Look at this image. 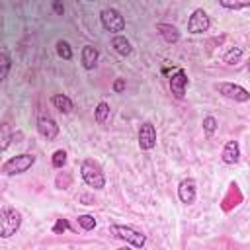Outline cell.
<instances>
[{"mask_svg":"<svg viewBox=\"0 0 250 250\" xmlns=\"http://www.w3.org/2000/svg\"><path fill=\"white\" fill-rule=\"evenodd\" d=\"M100 20H102V25L104 29L111 31V33H117V31H123L125 29V18L115 10V8H105L100 12Z\"/></svg>","mask_w":250,"mask_h":250,"instance_id":"5b68a950","label":"cell"},{"mask_svg":"<svg viewBox=\"0 0 250 250\" xmlns=\"http://www.w3.org/2000/svg\"><path fill=\"white\" fill-rule=\"evenodd\" d=\"M195 195H197V184L193 178H184L178 186V197L182 203L186 205H191L195 201Z\"/></svg>","mask_w":250,"mask_h":250,"instance_id":"30bf717a","label":"cell"},{"mask_svg":"<svg viewBox=\"0 0 250 250\" xmlns=\"http://www.w3.org/2000/svg\"><path fill=\"white\" fill-rule=\"evenodd\" d=\"M109 113H111V109H109V104H105V102H100V104L96 105V109H94V119H96L100 125H104V123L109 119Z\"/></svg>","mask_w":250,"mask_h":250,"instance_id":"e0dca14e","label":"cell"},{"mask_svg":"<svg viewBox=\"0 0 250 250\" xmlns=\"http://www.w3.org/2000/svg\"><path fill=\"white\" fill-rule=\"evenodd\" d=\"M37 131H39V135H41L45 141H53V139H57V135H59V125H57V121H55L51 115L41 113V115L37 117Z\"/></svg>","mask_w":250,"mask_h":250,"instance_id":"ba28073f","label":"cell"},{"mask_svg":"<svg viewBox=\"0 0 250 250\" xmlns=\"http://www.w3.org/2000/svg\"><path fill=\"white\" fill-rule=\"evenodd\" d=\"M186 88H188V74H186L184 68H178V70L170 76V90H172V94H174L178 100H182V98L186 96Z\"/></svg>","mask_w":250,"mask_h":250,"instance_id":"8fae6325","label":"cell"},{"mask_svg":"<svg viewBox=\"0 0 250 250\" xmlns=\"http://www.w3.org/2000/svg\"><path fill=\"white\" fill-rule=\"evenodd\" d=\"M21 225V215L20 211H16L14 207L10 205H4L2 211H0V236L2 238H10L12 234L18 232Z\"/></svg>","mask_w":250,"mask_h":250,"instance_id":"7a4b0ae2","label":"cell"},{"mask_svg":"<svg viewBox=\"0 0 250 250\" xmlns=\"http://www.w3.org/2000/svg\"><path fill=\"white\" fill-rule=\"evenodd\" d=\"M8 143H10V131H8V125L4 123L2 125V150L8 148Z\"/></svg>","mask_w":250,"mask_h":250,"instance_id":"484cf974","label":"cell"},{"mask_svg":"<svg viewBox=\"0 0 250 250\" xmlns=\"http://www.w3.org/2000/svg\"><path fill=\"white\" fill-rule=\"evenodd\" d=\"M51 162H53V166H55V168H62V166H64V162H66V152H64L62 148H61V150H55V152H53Z\"/></svg>","mask_w":250,"mask_h":250,"instance_id":"cb8c5ba5","label":"cell"},{"mask_svg":"<svg viewBox=\"0 0 250 250\" xmlns=\"http://www.w3.org/2000/svg\"><path fill=\"white\" fill-rule=\"evenodd\" d=\"M98 59H100V53L94 45H84L82 47V53H80V61H82V66L86 70H92L96 64H98Z\"/></svg>","mask_w":250,"mask_h":250,"instance_id":"7c38bea8","label":"cell"},{"mask_svg":"<svg viewBox=\"0 0 250 250\" xmlns=\"http://www.w3.org/2000/svg\"><path fill=\"white\" fill-rule=\"evenodd\" d=\"M0 57H2V70H0V80H6L8 72H10V66H12V61H10V51L8 47H2L0 51Z\"/></svg>","mask_w":250,"mask_h":250,"instance_id":"d6986e66","label":"cell"},{"mask_svg":"<svg viewBox=\"0 0 250 250\" xmlns=\"http://www.w3.org/2000/svg\"><path fill=\"white\" fill-rule=\"evenodd\" d=\"M219 4L229 10H240V8L250 6V0H219Z\"/></svg>","mask_w":250,"mask_h":250,"instance_id":"44dd1931","label":"cell"},{"mask_svg":"<svg viewBox=\"0 0 250 250\" xmlns=\"http://www.w3.org/2000/svg\"><path fill=\"white\" fill-rule=\"evenodd\" d=\"M53 10H55V14L62 16V14H64V4H62V0H53Z\"/></svg>","mask_w":250,"mask_h":250,"instance_id":"4316f807","label":"cell"},{"mask_svg":"<svg viewBox=\"0 0 250 250\" xmlns=\"http://www.w3.org/2000/svg\"><path fill=\"white\" fill-rule=\"evenodd\" d=\"M240 158V146L236 141H229L223 148V162L225 164H236Z\"/></svg>","mask_w":250,"mask_h":250,"instance_id":"5bb4252c","label":"cell"},{"mask_svg":"<svg viewBox=\"0 0 250 250\" xmlns=\"http://www.w3.org/2000/svg\"><path fill=\"white\" fill-rule=\"evenodd\" d=\"M219 90V94H223L225 98L229 100H234V102H248L250 100V92L238 84H230V82H221L215 86Z\"/></svg>","mask_w":250,"mask_h":250,"instance_id":"52a82bcc","label":"cell"},{"mask_svg":"<svg viewBox=\"0 0 250 250\" xmlns=\"http://www.w3.org/2000/svg\"><path fill=\"white\" fill-rule=\"evenodd\" d=\"M51 104L55 105V109H59L61 113H70L72 111V100L68 98V96H64V94H55L53 98H51Z\"/></svg>","mask_w":250,"mask_h":250,"instance_id":"2e32d148","label":"cell"},{"mask_svg":"<svg viewBox=\"0 0 250 250\" xmlns=\"http://www.w3.org/2000/svg\"><path fill=\"white\" fill-rule=\"evenodd\" d=\"M248 66H250V61H248Z\"/></svg>","mask_w":250,"mask_h":250,"instance_id":"f546056e","label":"cell"},{"mask_svg":"<svg viewBox=\"0 0 250 250\" xmlns=\"http://www.w3.org/2000/svg\"><path fill=\"white\" fill-rule=\"evenodd\" d=\"M209 25H211V21H209V16H207V12L203 8H197V10L191 12V16L188 20V31L189 33L199 35V33L207 31Z\"/></svg>","mask_w":250,"mask_h":250,"instance_id":"8992f818","label":"cell"},{"mask_svg":"<svg viewBox=\"0 0 250 250\" xmlns=\"http://www.w3.org/2000/svg\"><path fill=\"white\" fill-rule=\"evenodd\" d=\"M55 47H57V55H59L61 59H64V61H70V59H72V49H70V45H68L66 41L59 39Z\"/></svg>","mask_w":250,"mask_h":250,"instance_id":"ffe728a7","label":"cell"},{"mask_svg":"<svg viewBox=\"0 0 250 250\" xmlns=\"http://www.w3.org/2000/svg\"><path fill=\"white\" fill-rule=\"evenodd\" d=\"M139 146L143 150H152L156 146V129L150 121H145L139 127Z\"/></svg>","mask_w":250,"mask_h":250,"instance_id":"9c48e42d","label":"cell"},{"mask_svg":"<svg viewBox=\"0 0 250 250\" xmlns=\"http://www.w3.org/2000/svg\"><path fill=\"white\" fill-rule=\"evenodd\" d=\"M156 31L160 33V37L166 43H178L180 41V31L172 23H156Z\"/></svg>","mask_w":250,"mask_h":250,"instance_id":"4fadbf2b","label":"cell"},{"mask_svg":"<svg viewBox=\"0 0 250 250\" xmlns=\"http://www.w3.org/2000/svg\"><path fill=\"white\" fill-rule=\"evenodd\" d=\"M86 2H96V0H86Z\"/></svg>","mask_w":250,"mask_h":250,"instance_id":"f1b7e54d","label":"cell"},{"mask_svg":"<svg viewBox=\"0 0 250 250\" xmlns=\"http://www.w3.org/2000/svg\"><path fill=\"white\" fill-rule=\"evenodd\" d=\"M111 232H113L117 238L129 242V244L135 246V248H143L145 242H146V236H145L141 230H137V229H133V227H127V225H111Z\"/></svg>","mask_w":250,"mask_h":250,"instance_id":"277c9868","label":"cell"},{"mask_svg":"<svg viewBox=\"0 0 250 250\" xmlns=\"http://www.w3.org/2000/svg\"><path fill=\"white\" fill-rule=\"evenodd\" d=\"M111 47H113V49H115V53H117V55H121V57H129V55H131V51H133L131 41H129L127 37H123V35H115V37H113V41H111Z\"/></svg>","mask_w":250,"mask_h":250,"instance_id":"9a60e30c","label":"cell"},{"mask_svg":"<svg viewBox=\"0 0 250 250\" xmlns=\"http://www.w3.org/2000/svg\"><path fill=\"white\" fill-rule=\"evenodd\" d=\"M80 176H82L84 184H86L88 188H92V189H102V188H105L104 170H102V166H100L96 160H92V158L82 160V164H80Z\"/></svg>","mask_w":250,"mask_h":250,"instance_id":"6da1fadb","label":"cell"},{"mask_svg":"<svg viewBox=\"0 0 250 250\" xmlns=\"http://www.w3.org/2000/svg\"><path fill=\"white\" fill-rule=\"evenodd\" d=\"M240 59H242V49L240 47H232L223 55V62L225 64H236Z\"/></svg>","mask_w":250,"mask_h":250,"instance_id":"ac0fdd59","label":"cell"},{"mask_svg":"<svg viewBox=\"0 0 250 250\" xmlns=\"http://www.w3.org/2000/svg\"><path fill=\"white\" fill-rule=\"evenodd\" d=\"M33 164H35V154H31V152H23V154L12 156L10 160L4 162V164H2V174H4V176L23 174V172H27Z\"/></svg>","mask_w":250,"mask_h":250,"instance_id":"3957f363","label":"cell"},{"mask_svg":"<svg viewBox=\"0 0 250 250\" xmlns=\"http://www.w3.org/2000/svg\"><path fill=\"white\" fill-rule=\"evenodd\" d=\"M78 225L84 230H92L96 227V219H94V215H78Z\"/></svg>","mask_w":250,"mask_h":250,"instance_id":"603a6c76","label":"cell"},{"mask_svg":"<svg viewBox=\"0 0 250 250\" xmlns=\"http://www.w3.org/2000/svg\"><path fill=\"white\" fill-rule=\"evenodd\" d=\"M68 229H70L68 221H66V219H59V221L55 223V227H53V232H55V234H61V232H64V230H68Z\"/></svg>","mask_w":250,"mask_h":250,"instance_id":"d4e9b609","label":"cell"},{"mask_svg":"<svg viewBox=\"0 0 250 250\" xmlns=\"http://www.w3.org/2000/svg\"><path fill=\"white\" fill-rule=\"evenodd\" d=\"M125 90V78H117L113 82V92H123Z\"/></svg>","mask_w":250,"mask_h":250,"instance_id":"83f0119b","label":"cell"},{"mask_svg":"<svg viewBox=\"0 0 250 250\" xmlns=\"http://www.w3.org/2000/svg\"><path fill=\"white\" fill-rule=\"evenodd\" d=\"M217 127H219V121H217L213 115L203 117V131H205L207 135H213V133L217 131Z\"/></svg>","mask_w":250,"mask_h":250,"instance_id":"7402d4cb","label":"cell"}]
</instances>
